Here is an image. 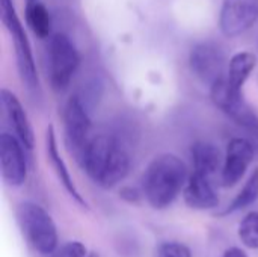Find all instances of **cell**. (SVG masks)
Returning a JSON list of instances; mask_svg holds the SVG:
<instances>
[{"label": "cell", "mask_w": 258, "mask_h": 257, "mask_svg": "<svg viewBox=\"0 0 258 257\" xmlns=\"http://www.w3.org/2000/svg\"><path fill=\"white\" fill-rule=\"evenodd\" d=\"M86 257H100V254L98 253H89Z\"/></svg>", "instance_id": "obj_24"}, {"label": "cell", "mask_w": 258, "mask_h": 257, "mask_svg": "<svg viewBox=\"0 0 258 257\" xmlns=\"http://www.w3.org/2000/svg\"><path fill=\"white\" fill-rule=\"evenodd\" d=\"M210 97L218 109H221L249 135L248 138L258 148V115L243 100V94H236L230 88L227 76L210 86Z\"/></svg>", "instance_id": "obj_6"}, {"label": "cell", "mask_w": 258, "mask_h": 257, "mask_svg": "<svg viewBox=\"0 0 258 257\" xmlns=\"http://www.w3.org/2000/svg\"><path fill=\"white\" fill-rule=\"evenodd\" d=\"M45 151H47V159L48 162L51 164L59 182L62 183L63 189L68 192V195L82 208H88L86 204V200L82 197V194L79 192L73 177H71V173L68 171V167L63 161V158L60 156V151H59V147H57V139H56V132H54V127L53 124H50L47 127V132H45Z\"/></svg>", "instance_id": "obj_14"}, {"label": "cell", "mask_w": 258, "mask_h": 257, "mask_svg": "<svg viewBox=\"0 0 258 257\" xmlns=\"http://www.w3.org/2000/svg\"><path fill=\"white\" fill-rule=\"evenodd\" d=\"M63 130H65L67 145H68L71 155L76 158L77 162H80V159L94 135L91 133V130H92L91 117H89L83 101L77 95H73L65 105Z\"/></svg>", "instance_id": "obj_8"}, {"label": "cell", "mask_w": 258, "mask_h": 257, "mask_svg": "<svg viewBox=\"0 0 258 257\" xmlns=\"http://www.w3.org/2000/svg\"><path fill=\"white\" fill-rule=\"evenodd\" d=\"M258 21V0H222L219 29L227 38L246 33Z\"/></svg>", "instance_id": "obj_10"}, {"label": "cell", "mask_w": 258, "mask_h": 257, "mask_svg": "<svg viewBox=\"0 0 258 257\" xmlns=\"http://www.w3.org/2000/svg\"><path fill=\"white\" fill-rule=\"evenodd\" d=\"M255 153L257 148L249 138L236 136L230 139L221 170V183L224 188H233L243 179L255 158Z\"/></svg>", "instance_id": "obj_9"}, {"label": "cell", "mask_w": 258, "mask_h": 257, "mask_svg": "<svg viewBox=\"0 0 258 257\" xmlns=\"http://www.w3.org/2000/svg\"><path fill=\"white\" fill-rule=\"evenodd\" d=\"M258 200V167L252 170L248 180L245 182L243 188L239 191V194L233 198V201L219 214V217L233 215L236 212H240L249 206H252Z\"/></svg>", "instance_id": "obj_18"}, {"label": "cell", "mask_w": 258, "mask_h": 257, "mask_svg": "<svg viewBox=\"0 0 258 257\" xmlns=\"http://www.w3.org/2000/svg\"><path fill=\"white\" fill-rule=\"evenodd\" d=\"M88 254L86 245L80 241H70L62 247V257H86Z\"/></svg>", "instance_id": "obj_21"}, {"label": "cell", "mask_w": 258, "mask_h": 257, "mask_svg": "<svg viewBox=\"0 0 258 257\" xmlns=\"http://www.w3.org/2000/svg\"><path fill=\"white\" fill-rule=\"evenodd\" d=\"M26 2H36V0H26Z\"/></svg>", "instance_id": "obj_25"}, {"label": "cell", "mask_w": 258, "mask_h": 257, "mask_svg": "<svg viewBox=\"0 0 258 257\" xmlns=\"http://www.w3.org/2000/svg\"><path fill=\"white\" fill-rule=\"evenodd\" d=\"M24 15L29 29L36 38L47 39L51 36V15L42 2H26Z\"/></svg>", "instance_id": "obj_17"}, {"label": "cell", "mask_w": 258, "mask_h": 257, "mask_svg": "<svg viewBox=\"0 0 258 257\" xmlns=\"http://www.w3.org/2000/svg\"><path fill=\"white\" fill-rule=\"evenodd\" d=\"M119 195H121L125 201H128V203H138V201L142 198L144 192H141V191H139V189H136V188L125 186V188H122V189H121Z\"/></svg>", "instance_id": "obj_22"}, {"label": "cell", "mask_w": 258, "mask_h": 257, "mask_svg": "<svg viewBox=\"0 0 258 257\" xmlns=\"http://www.w3.org/2000/svg\"><path fill=\"white\" fill-rule=\"evenodd\" d=\"M237 235L245 247L258 250V212H249L245 215L239 224Z\"/></svg>", "instance_id": "obj_19"}, {"label": "cell", "mask_w": 258, "mask_h": 257, "mask_svg": "<svg viewBox=\"0 0 258 257\" xmlns=\"http://www.w3.org/2000/svg\"><path fill=\"white\" fill-rule=\"evenodd\" d=\"M190 158L194 171L201 173L209 177H215L218 171L222 170L224 156L219 147L209 141H197L190 147Z\"/></svg>", "instance_id": "obj_15"}, {"label": "cell", "mask_w": 258, "mask_h": 257, "mask_svg": "<svg viewBox=\"0 0 258 257\" xmlns=\"http://www.w3.org/2000/svg\"><path fill=\"white\" fill-rule=\"evenodd\" d=\"M257 67V56L252 52L243 50L231 56L227 68V82L236 94H242L245 83Z\"/></svg>", "instance_id": "obj_16"}, {"label": "cell", "mask_w": 258, "mask_h": 257, "mask_svg": "<svg viewBox=\"0 0 258 257\" xmlns=\"http://www.w3.org/2000/svg\"><path fill=\"white\" fill-rule=\"evenodd\" d=\"M0 101L3 109V117L11 127L12 133L21 141V144L26 147V150H33L35 147V133L30 124V120L26 114V109L23 108L18 97L3 88L0 92Z\"/></svg>", "instance_id": "obj_12"}, {"label": "cell", "mask_w": 258, "mask_h": 257, "mask_svg": "<svg viewBox=\"0 0 258 257\" xmlns=\"http://www.w3.org/2000/svg\"><path fill=\"white\" fill-rule=\"evenodd\" d=\"M17 221L20 230L32 248L42 254H53L57 248L59 235L51 215L33 201H21L17 206Z\"/></svg>", "instance_id": "obj_3"}, {"label": "cell", "mask_w": 258, "mask_h": 257, "mask_svg": "<svg viewBox=\"0 0 258 257\" xmlns=\"http://www.w3.org/2000/svg\"><path fill=\"white\" fill-rule=\"evenodd\" d=\"M159 257H192V251L181 242H163L159 247Z\"/></svg>", "instance_id": "obj_20"}, {"label": "cell", "mask_w": 258, "mask_h": 257, "mask_svg": "<svg viewBox=\"0 0 258 257\" xmlns=\"http://www.w3.org/2000/svg\"><path fill=\"white\" fill-rule=\"evenodd\" d=\"M0 6H2V21L14 42L17 68L21 82L27 88L35 89L39 86V79H38V70H36L32 45L24 30V26L17 15L12 0H0Z\"/></svg>", "instance_id": "obj_4"}, {"label": "cell", "mask_w": 258, "mask_h": 257, "mask_svg": "<svg viewBox=\"0 0 258 257\" xmlns=\"http://www.w3.org/2000/svg\"><path fill=\"white\" fill-rule=\"evenodd\" d=\"M189 67L194 76L207 86L227 76V58L224 48L216 41H201L189 53Z\"/></svg>", "instance_id": "obj_7"}, {"label": "cell", "mask_w": 258, "mask_h": 257, "mask_svg": "<svg viewBox=\"0 0 258 257\" xmlns=\"http://www.w3.org/2000/svg\"><path fill=\"white\" fill-rule=\"evenodd\" d=\"M79 164L92 182L110 189L128 176L132 159L116 138L100 133L91 138Z\"/></svg>", "instance_id": "obj_1"}, {"label": "cell", "mask_w": 258, "mask_h": 257, "mask_svg": "<svg viewBox=\"0 0 258 257\" xmlns=\"http://www.w3.org/2000/svg\"><path fill=\"white\" fill-rule=\"evenodd\" d=\"M222 257H249L248 253L245 250H242L240 247H231V248H227L224 251Z\"/></svg>", "instance_id": "obj_23"}, {"label": "cell", "mask_w": 258, "mask_h": 257, "mask_svg": "<svg viewBox=\"0 0 258 257\" xmlns=\"http://www.w3.org/2000/svg\"><path fill=\"white\" fill-rule=\"evenodd\" d=\"M80 65V53L65 33H53L48 41L50 85L56 92H63Z\"/></svg>", "instance_id": "obj_5"}, {"label": "cell", "mask_w": 258, "mask_h": 257, "mask_svg": "<svg viewBox=\"0 0 258 257\" xmlns=\"http://www.w3.org/2000/svg\"><path fill=\"white\" fill-rule=\"evenodd\" d=\"M184 203L195 211H210L219 204V195L215 189L213 179L192 171L183 189Z\"/></svg>", "instance_id": "obj_13"}, {"label": "cell", "mask_w": 258, "mask_h": 257, "mask_svg": "<svg viewBox=\"0 0 258 257\" xmlns=\"http://www.w3.org/2000/svg\"><path fill=\"white\" fill-rule=\"evenodd\" d=\"M26 147L21 141L8 132L0 135V165L3 182L11 188H20L27 179Z\"/></svg>", "instance_id": "obj_11"}, {"label": "cell", "mask_w": 258, "mask_h": 257, "mask_svg": "<svg viewBox=\"0 0 258 257\" xmlns=\"http://www.w3.org/2000/svg\"><path fill=\"white\" fill-rule=\"evenodd\" d=\"M189 179L187 167L174 153L156 156L142 176V192L153 209L169 208L180 192H183Z\"/></svg>", "instance_id": "obj_2"}]
</instances>
